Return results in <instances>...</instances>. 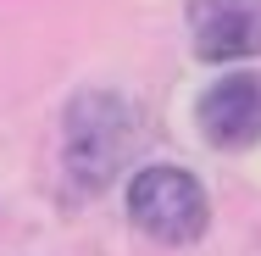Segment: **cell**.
<instances>
[{
	"label": "cell",
	"mask_w": 261,
	"mask_h": 256,
	"mask_svg": "<svg viewBox=\"0 0 261 256\" xmlns=\"http://www.w3.org/2000/svg\"><path fill=\"white\" fill-rule=\"evenodd\" d=\"M139 145V106L117 89H78L61 111V178L78 201L106 195Z\"/></svg>",
	"instance_id": "6da1fadb"
},
{
	"label": "cell",
	"mask_w": 261,
	"mask_h": 256,
	"mask_svg": "<svg viewBox=\"0 0 261 256\" xmlns=\"http://www.w3.org/2000/svg\"><path fill=\"white\" fill-rule=\"evenodd\" d=\"M122 206H128V223H134L145 240L167 245V251L195 245V240L211 228L206 184H200L189 167H178V161H145V167L128 178Z\"/></svg>",
	"instance_id": "7a4b0ae2"
},
{
	"label": "cell",
	"mask_w": 261,
	"mask_h": 256,
	"mask_svg": "<svg viewBox=\"0 0 261 256\" xmlns=\"http://www.w3.org/2000/svg\"><path fill=\"white\" fill-rule=\"evenodd\" d=\"M195 128L211 151H250L261 139V73L233 67L211 78L195 101Z\"/></svg>",
	"instance_id": "3957f363"
},
{
	"label": "cell",
	"mask_w": 261,
	"mask_h": 256,
	"mask_svg": "<svg viewBox=\"0 0 261 256\" xmlns=\"http://www.w3.org/2000/svg\"><path fill=\"white\" fill-rule=\"evenodd\" d=\"M189 45L200 61H256L261 56V0H189Z\"/></svg>",
	"instance_id": "277c9868"
}]
</instances>
